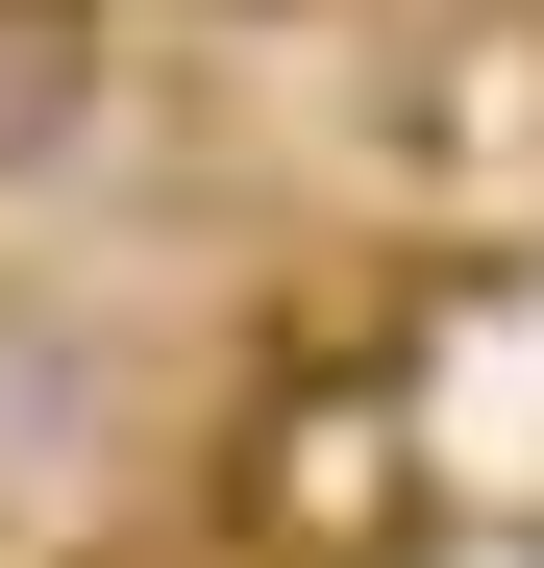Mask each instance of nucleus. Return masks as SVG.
<instances>
[{"instance_id":"nucleus-1","label":"nucleus","mask_w":544,"mask_h":568,"mask_svg":"<svg viewBox=\"0 0 544 568\" xmlns=\"http://www.w3.org/2000/svg\"><path fill=\"white\" fill-rule=\"evenodd\" d=\"M223 544L248 568H396V544H445L421 396H396V371H298V396L223 445Z\"/></svg>"},{"instance_id":"nucleus-2","label":"nucleus","mask_w":544,"mask_h":568,"mask_svg":"<svg viewBox=\"0 0 544 568\" xmlns=\"http://www.w3.org/2000/svg\"><path fill=\"white\" fill-rule=\"evenodd\" d=\"M100 124V0H0V173H50Z\"/></svg>"}]
</instances>
